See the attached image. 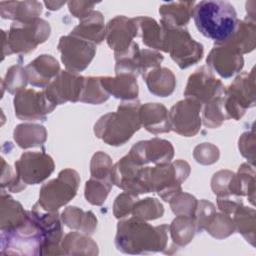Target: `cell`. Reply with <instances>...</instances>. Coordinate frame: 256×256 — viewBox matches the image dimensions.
Listing matches in <instances>:
<instances>
[{
  "label": "cell",
  "mask_w": 256,
  "mask_h": 256,
  "mask_svg": "<svg viewBox=\"0 0 256 256\" xmlns=\"http://www.w3.org/2000/svg\"><path fill=\"white\" fill-rule=\"evenodd\" d=\"M59 71L58 62L50 55H41L26 67L27 79L33 86L44 87Z\"/></svg>",
  "instance_id": "cell-15"
},
{
  "label": "cell",
  "mask_w": 256,
  "mask_h": 256,
  "mask_svg": "<svg viewBox=\"0 0 256 256\" xmlns=\"http://www.w3.org/2000/svg\"><path fill=\"white\" fill-rule=\"evenodd\" d=\"M137 24L135 19L125 16H118L111 20L107 26V42L116 54H121L128 50L132 38L137 34Z\"/></svg>",
  "instance_id": "cell-13"
},
{
  "label": "cell",
  "mask_w": 256,
  "mask_h": 256,
  "mask_svg": "<svg viewBox=\"0 0 256 256\" xmlns=\"http://www.w3.org/2000/svg\"><path fill=\"white\" fill-rule=\"evenodd\" d=\"M131 200V195L129 194H121L117 197L114 206V213L117 218L124 217L126 214L130 213V209L132 207Z\"/></svg>",
  "instance_id": "cell-24"
},
{
  "label": "cell",
  "mask_w": 256,
  "mask_h": 256,
  "mask_svg": "<svg viewBox=\"0 0 256 256\" xmlns=\"http://www.w3.org/2000/svg\"><path fill=\"white\" fill-rule=\"evenodd\" d=\"M139 128V103H122L117 113L107 114L98 121L95 134L110 145H122Z\"/></svg>",
  "instance_id": "cell-2"
},
{
  "label": "cell",
  "mask_w": 256,
  "mask_h": 256,
  "mask_svg": "<svg viewBox=\"0 0 256 256\" xmlns=\"http://www.w3.org/2000/svg\"><path fill=\"white\" fill-rule=\"evenodd\" d=\"M200 109V103L193 99L178 102L170 111L172 129L184 136L195 135L201 124Z\"/></svg>",
  "instance_id": "cell-9"
},
{
  "label": "cell",
  "mask_w": 256,
  "mask_h": 256,
  "mask_svg": "<svg viewBox=\"0 0 256 256\" xmlns=\"http://www.w3.org/2000/svg\"><path fill=\"white\" fill-rule=\"evenodd\" d=\"M26 80H28L26 71L23 70L20 66H13L7 73V90L10 93H15V86H17V91L20 92L21 89L25 87Z\"/></svg>",
  "instance_id": "cell-23"
},
{
  "label": "cell",
  "mask_w": 256,
  "mask_h": 256,
  "mask_svg": "<svg viewBox=\"0 0 256 256\" xmlns=\"http://www.w3.org/2000/svg\"><path fill=\"white\" fill-rule=\"evenodd\" d=\"M139 114L143 116L153 117V120L144 124L146 129L152 133L167 132L171 128L170 122L168 121L167 111L162 105H159L157 103H148L147 105L143 106L141 110H139Z\"/></svg>",
  "instance_id": "cell-21"
},
{
  "label": "cell",
  "mask_w": 256,
  "mask_h": 256,
  "mask_svg": "<svg viewBox=\"0 0 256 256\" xmlns=\"http://www.w3.org/2000/svg\"><path fill=\"white\" fill-rule=\"evenodd\" d=\"M15 114L22 120H37L44 119L47 113H50L54 108L53 104L45 92H35L34 90L20 91L15 99Z\"/></svg>",
  "instance_id": "cell-7"
},
{
  "label": "cell",
  "mask_w": 256,
  "mask_h": 256,
  "mask_svg": "<svg viewBox=\"0 0 256 256\" xmlns=\"http://www.w3.org/2000/svg\"><path fill=\"white\" fill-rule=\"evenodd\" d=\"M1 15L6 19H14L15 21H30L42 12V6L39 2H1Z\"/></svg>",
  "instance_id": "cell-17"
},
{
  "label": "cell",
  "mask_w": 256,
  "mask_h": 256,
  "mask_svg": "<svg viewBox=\"0 0 256 256\" xmlns=\"http://www.w3.org/2000/svg\"><path fill=\"white\" fill-rule=\"evenodd\" d=\"M194 2H171L163 4L159 13L162 16L161 24L168 28H179L185 25L192 16Z\"/></svg>",
  "instance_id": "cell-16"
},
{
  "label": "cell",
  "mask_w": 256,
  "mask_h": 256,
  "mask_svg": "<svg viewBox=\"0 0 256 256\" xmlns=\"http://www.w3.org/2000/svg\"><path fill=\"white\" fill-rule=\"evenodd\" d=\"M207 63L211 65L219 75L228 78L240 70L243 66V58L235 51L226 47H215L207 57Z\"/></svg>",
  "instance_id": "cell-14"
},
{
  "label": "cell",
  "mask_w": 256,
  "mask_h": 256,
  "mask_svg": "<svg viewBox=\"0 0 256 256\" xmlns=\"http://www.w3.org/2000/svg\"><path fill=\"white\" fill-rule=\"evenodd\" d=\"M222 91L223 86L221 82L215 79L209 70H206L205 67H201L190 76L185 95L187 97H193V100H198L200 103H208V101L210 102L220 97Z\"/></svg>",
  "instance_id": "cell-10"
},
{
  "label": "cell",
  "mask_w": 256,
  "mask_h": 256,
  "mask_svg": "<svg viewBox=\"0 0 256 256\" xmlns=\"http://www.w3.org/2000/svg\"><path fill=\"white\" fill-rule=\"evenodd\" d=\"M50 34L49 24L39 18L30 21H15L11 25L7 40L9 54L12 52H30L44 42Z\"/></svg>",
  "instance_id": "cell-3"
},
{
  "label": "cell",
  "mask_w": 256,
  "mask_h": 256,
  "mask_svg": "<svg viewBox=\"0 0 256 256\" xmlns=\"http://www.w3.org/2000/svg\"><path fill=\"white\" fill-rule=\"evenodd\" d=\"M83 77H77L62 71L44 91L48 99L55 105L66 101L80 100L84 86Z\"/></svg>",
  "instance_id": "cell-11"
},
{
  "label": "cell",
  "mask_w": 256,
  "mask_h": 256,
  "mask_svg": "<svg viewBox=\"0 0 256 256\" xmlns=\"http://www.w3.org/2000/svg\"><path fill=\"white\" fill-rule=\"evenodd\" d=\"M59 50L66 68L73 72L85 69L95 54V47L89 41L76 36H66L60 39Z\"/></svg>",
  "instance_id": "cell-6"
},
{
  "label": "cell",
  "mask_w": 256,
  "mask_h": 256,
  "mask_svg": "<svg viewBox=\"0 0 256 256\" xmlns=\"http://www.w3.org/2000/svg\"><path fill=\"white\" fill-rule=\"evenodd\" d=\"M164 30V51L170 52L172 59L180 68H187L198 62L203 55V47L194 41L187 30L181 28H168Z\"/></svg>",
  "instance_id": "cell-4"
},
{
  "label": "cell",
  "mask_w": 256,
  "mask_h": 256,
  "mask_svg": "<svg viewBox=\"0 0 256 256\" xmlns=\"http://www.w3.org/2000/svg\"><path fill=\"white\" fill-rule=\"evenodd\" d=\"M17 176L25 184H36L51 174L54 163L50 156L44 153L27 152L15 163Z\"/></svg>",
  "instance_id": "cell-8"
},
{
  "label": "cell",
  "mask_w": 256,
  "mask_h": 256,
  "mask_svg": "<svg viewBox=\"0 0 256 256\" xmlns=\"http://www.w3.org/2000/svg\"><path fill=\"white\" fill-rule=\"evenodd\" d=\"M102 184L103 183L98 181H93V179L86 183L85 197L87 201L96 205H100L105 201V198L110 190V185L107 186L108 183L104 185Z\"/></svg>",
  "instance_id": "cell-22"
},
{
  "label": "cell",
  "mask_w": 256,
  "mask_h": 256,
  "mask_svg": "<svg viewBox=\"0 0 256 256\" xmlns=\"http://www.w3.org/2000/svg\"><path fill=\"white\" fill-rule=\"evenodd\" d=\"M192 15L198 31L218 45L231 38L238 24L236 11L227 1H200L193 8Z\"/></svg>",
  "instance_id": "cell-1"
},
{
  "label": "cell",
  "mask_w": 256,
  "mask_h": 256,
  "mask_svg": "<svg viewBox=\"0 0 256 256\" xmlns=\"http://www.w3.org/2000/svg\"><path fill=\"white\" fill-rule=\"evenodd\" d=\"M170 149H173L170 142L153 139L137 143L133 146L128 156L137 165L149 162L165 164L166 162H169L173 156V150Z\"/></svg>",
  "instance_id": "cell-12"
},
{
  "label": "cell",
  "mask_w": 256,
  "mask_h": 256,
  "mask_svg": "<svg viewBox=\"0 0 256 256\" xmlns=\"http://www.w3.org/2000/svg\"><path fill=\"white\" fill-rule=\"evenodd\" d=\"M137 27L141 30L143 43L154 49L164 50V30L155 20L149 17L134 18Z\"/></svg>",
  "instance_id": "cell-20"
},
{
  "label": "cell",
  "mask_w": 256,
  "mask_h": 256,
  "mask_svg": "<svg viewBox=\"0 0 256 256\" xmlns=\"http://www.w3.org/2000/svg\"><path fill=\"white\" fill-rule=\"evenodd\" d=\"M150 92L155 95L165 97L172 93L175 86V78L170 70L160 68L144 75Z\"/></svg>",
  "instance_id": "cell-19"
},
{
  "label": "cell",
  "mask_w": 256,
  "mask_h": 256,
  "mask_svg": "<svg viewBox=\"0 0 256 256\" xmlns=\"http://www.w3.org/2000/svg\"><path fill=\"white\" fill-rule=\"evenodd\" d=\"M78 183L79 177L75 171L63 170L57 179L46 183L41 188L39 204L47 211L57 210L75 196Z\"/></svg>",
  "instance_id": "cell-5"
},
{
  "label": "cell",
  "mask_w": 256,
  "mask_h": 256,
  "mask_svg": "<svg viewBox=\"0 0 256 256\" xmlns=\"http://www.w3.org/2000/svg\"><path fill=\"white\" fill-rule=\"evenodd\" d=\"M71 35L76 37H81L87 41H93L100 43L104 36L105 30L103 25V17L100 12H91L85 19L72 31Z\"/></svg>",
  "instance_id": "cell-18"
}]
</instances>
